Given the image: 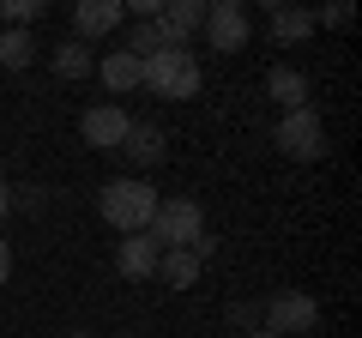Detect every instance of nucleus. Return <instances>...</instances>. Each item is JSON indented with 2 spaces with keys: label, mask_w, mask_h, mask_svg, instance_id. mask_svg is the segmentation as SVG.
I'll use <instances>...</instances> for the list:
<instances>
[{
  "label": "nucleus",
  "mask_w": 362,
  "mask_h": 338,
  "mask_svg": "<svg viewBox=\"0 0 362 338\" xmlns=\"http://www.w3.org/2000/svg\"><path fill=\"white\" fill-rule=\"evenodd\" d=\"M13 211V182H0V218Z\"/></svg>",
  "instance_id": "23"
},
{
  "label": "nucleus",
  "mask_w": 362,
  "mask_h": 338,
  "mask_svg": "<svg viewBox=\"0 0 362 338\" xmlns=\"http://www.w3.org/2000/svg\"><path fill=\"white\" fill-rule=\"evenodd\" d=\"M259 314H266V332H278V338H308L320 326V302L308 290H278Z\"/></svg>",
  "instance_id": "4"
},
{
  "label": "nucleus",
  "mask_w": 362,
  "mask_h": 338,
  "mask_svg": "<svg viewBox=\"0 0 362 338\" xmlns=\"http://www.w3.org/2000/svg\"><path fill=\"white\" fill-rule=\"evenodd\" d=\"M30 18H42V0H0V25L6 30H25Z\"/></svg>",
  "instance_id": "18"
},
{
  "label": "nucleus",
  "mask_w": 362,
  "mask_h": 338,
  "mask_svg": "<svg viewBox=\"0 0 362 338\" xmlns=\"http://www.w3.org/2000/svg\"><path fill=\"white\" fill-rule=\"evenodd\" d=\"M157 254H163V247L139 230V235H127V242L115 247V272L133 278V284H139V278H157Z\"/></svg>",
  "instance_id": "10"
},
{
  "label": "nucleus",
  "mask_w": 362,
  "mask_h": 338,
  "mask_svg": "<svg viewBox=\"0 0 362 338\" xmlns=\"http://www.w3.org/2000/svg\"><path fill=\"white\" fill-rule=\"evenodd\" d=\"M37 61V37L30 30H0V66L6 73H18V66Z\"/></svg>",
  "instance_id": "17"
},
{
  "label": "nucleus",
  "mask_w": 362,
  "mask_h": 338,
  "mask_svg": "<svg viewBox=\"0 0 362 338\" xmlns=\"http://www.w3.org/2000/svg\"><path fill=\"white\" fill-rule=\"evenodd\" d=\"M230 320L242 326V332H259V326H266V314H259L254 302H230Z\"/></svg>",
  "instance_id": "20"
},
{
  "label": "nucleus",
  "mask_w": 362,
  "mask_h": 338,
  "mask_svg": "<svg viewBox=\"0 0 362 338\" xmlns=\"http://www.w3.org/2000/svg\"><path fill=\"white\" fill-rule=\"evenodd\" d=\"M73 338H85V332H73Z\"/></svg>",
  "instance_id": "26"
},
{
  "label": "nucleus",
  "mask_w": 362,
  "mask_h": 338,
  "mask_svg": "<svg viewBox=\"0 0 362 338\" xmlns=\"http://www.w3.org/2000/svg\"><path fill=\"white\" fill-rule=\"evenodd\" d=\"M350 25V6H320L314 13V30H344Z\"/></svg>",
  "instance_id": "21"
},
{
  "label": "nucleus",
  "mask_w": 362,
  "mask_h": 338,
  "mask_svg": "<svg viewBox=\"0 0 362 338\" xmlns=\"http://www.w3.org/2000/svg\"><path fill=\"white\" fill-rule=\"evenodd\" d=\"M121 25H127V6H121V0H78V6H73L78 42H85V37H109V30H121Z\"/></svg>",
  "instance_id": "8"
},
{
  "label": "nucleus",
  "mask_w": 362,
  "mask_h": 338,
  "mask_svg": "<svg viewBox=\"0 0 362 338\" xmlns=\"http://www.w3.org/2000/svg\"><path fill=\"white\" fill-rule=\"evenodd\" d=\"M278 151L296 157V163H314V157H326V121L308 109H290L284 121H278Z\"/></svg>",
  "instance_id": "6"
},
{
  "label": "nucleus",
  "mask_w": 362,
  "mask_h": 338,
  "mask_svg": "<svg viewBox=\"0 0 362 338\" xmlns=\"http://www.w3.org/2000/svg\"><path fill=\"white\" fill-rule=\"evenodd\" d=\"M266 91H272V103L290 115V109H308V91H314V85H308V73H302V66H272Z\"/></svg>",
  "instance_id": "12"
},
{
  "label": "nucleus",
  "mask_w": 362,
  "mask_h": 338,
  "mask_svg": "<svg viewBox=\"0 0 362 338\" xmlns=\"http://www.w3.org/2000/svg\"><path fill=\"white\" fill-rule=\"evenodd\" d=\"M127 127H133V115L121 103H97V109H85V121H78V133H85L90 151H121Z\"/></svg>",
  "instance_id": "7"
},
{
  "label": "nucleus",
  "mask_w": 362,
  "mask_h": 338,
  "mask_svg": "<svg viewBox=\"0 0 362 338\" xmlns=\"http://www.w3.org/2000/svg\"><path fill=\"white\" fill-rule=\"evenodd\" d=\"M199 272H206V266H199L187 247H163V254H157V278H163L169 290H194Z\"/></svg>",
  "instance_id": "13"
},
{
  "label": "nucleus",
  "mask_w": 362,
  "mask_h": 338,
  "mask_svg": "<svg viewBox=\"0 0 362 338\" xmlns=\"http://www.w3.org/2000/svg\"><path fill=\"white\" fill-rule=\"evenodd\" d=\"M121 151H127L139 169H151V163H163L169 139H163V127H157V121H133V127H127V139H121Z\"/></svg>",
  "instance_id": "11"
},
{
  "label": "nucleus",
  "mask_w": 362,
  "mask_h": 338,
  "mask_svg": "<svg viewBox=\"0 0 362 338\" xmlns=\"http://www.w3.org/2000/svg\"><path fill=\"white\" fill-rule=\"evenodd\" d=\"M247 338H278V332H266V326H259V332H247Z\"/></svg>",
  "instance_id": "24"
},
{
  "label": "nucleus",
  "mask_w": 362,
  "mask_h": 338,
  "mask_svg": "<svg viewBox=\"0 0 362 338\" xmlns=\"http://www.w3.org/2000/svg\"><path fill=\"white\" fill-rule=\"evenodd\" d=\"M206 42L218 54H242L247 49V30H254V18H247V6L242 0H206Z\"/></svg>",
  "instance_id": "5"
},
{
  "label": "nucleus",
  "mask_w": 362,
  "mask_h": 338,
  "mask_svg": "<svg viewBox=\"0 0 362 338\" xmlns=\"http://www.w3.org/2000/svg\"><path fill=\"white\" fill-rule=\"evenodd\" d=\"M139 85L163 103H187V97H199L206 73H199L194 49H157L151 61H139Z\"/></svg>",
  "instance_id": "1"
},
{
  "label": "nucleus",
  "mask_w": 362,
  "mask_h": 338,
  "mask_svg": "<svg viewBox=\"0 0 362 338\" xmlns=\"http://www.w3.org/2000/svg\"><path fill=\"white\" fill-rule=\"evenodd\" d=\"M157 199H163V194H157L151 182H139V175H115V182H103V194H97V211H103L121 235H139L145 223H151Z\"/></svg>",
  "instance_id": "2"
},
{
  "label": "nucleus",
  "mask_w": 362,
  "mask_h": 338,
  "mask_svg": "<svg viewBox=\"0 0 362 338\" xmlns=\"http://www.w3.org/2000/svg\"><path fill=\"white\" fill-rule=\"evenodd\" d=\"M97 73H103V85L115 97H127V91H139V61H133L127 49H109L103 54V66H97Z\"/></svg>",
  "instance_id": "15"
},
{
  "label": "nucleus",
  "mask_w": 362,
  "mask_h": 338,
  "mask_svg": "<svg viewBox=\"0 0 362 338\" xmlns=\"http://www.w3.org/2000/svg\"><path fill=\"white\" fill-rule=\"evenodd\" d=\"M145 235H151L157 247H194L199 235H206V211H199V199L169 194V199H157V211H151V223H145Z\"/></svg>",
  "instance_id": "3"
},
{
  "label": "nucleus",
  "mask_w": 362,
  "mask_h": 338,
  "mask_svg": "<svg viewBox=\"0 0 362 338\" xmlns=\"http://www.w3.org/2000/svg\"><path fill=\"white\" fill-rule=\"evenodd\" d=\"M13 278V247H6V235H0V284Z\"/></svg>",
  "instance_id": "22"
},
{
  "label": "nucleus",
  "mask_w": 362,
  "mask_h": 338,
  "mask_svg": "<svg viewBox=\"0 0 362 338\" xmlns=\"http://www.w3.org/2000/svg\"><path fill=\"white\" fill-rule=\"evenodd\" d=\"M308 37H314L308 6H278V0H272V42H308Z\"/></svg>",
  "instance_id": "14"
},
{
  "label": "nucleus",
  "mask_w": 362,
  "mask_h": 338,
  "mask_svg": "<svg viewBox=\"0 0 362 338\" xmlns=\"http://www.w3.org/2000/svg\"><path fill=\"white\" fill-rule=\"evenodd\" d=\"M42 206H49V187H37V182H30V187H13V211H30V218H37Z\"/></svg>",
  "instance_id": "19"
},
{
  "label": "nucleus",
  "mask_w": 362,
  "mask_h": 338,
  "mask_svg": "<svg viewBox=\"0 0 362 338\" xmlns=\"http://www.w3.org/2000/svg\"><path fill=\"white\" fill-rule=\"evenodd\" d=\"M49 66H54V78H66V85H73V78H85V73H90V49H85L78 37H66V42H54Z\"/></svg>",
  "instance_id": "16"
},
{
  "label": "nucleus",
  "mask_w": 362,
  "mask_h": 338,
  "mask_svg": "<svg viewBox=\"0 0 362 338\" xmlns=\"http://www.w3.org/2000/svg\"><path fill=\"white\" fill-rule=\"evenodd\" d=\"M157 25H163L169 49H187V37H194V30L206 25V0H163V13H157Z\"/></svg>",
  "instance_id": "9"
},
{
  "label": "nucleus",
  "mask_w": 362,
  "mask_h": 338,
  "mask_svg": "<svg viewBox=\"0 0 362 338\" xmlns=\"http://www.w3.org/2000/svg\"><path fill=\"white\" fill-rule=\"evenodd\" d=\"M115 338H133V332H115Z\"/></svg>",
  "instance_id": "25"
}]
</instances>
